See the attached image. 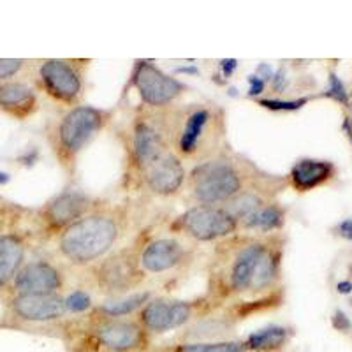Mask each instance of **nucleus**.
Masks as SVG:
<instances>
[{"mask_svg":"<svg viewBox=\"0 0 352 352\" xmlns=\"http://www.w3.org/2000/svg\"><path fill=\"white\" fill-rule=\"evenodd\" d=\"M284 241L275 234H245L215 243L208 263L206 296L219 307L257 300L276 291L282 276Z\"/></svg>","mask_w":352,"mask_h":352,"instance_id":"f257e3e1","label":"nucleus"},{"mask_svg":"<svg viewBox=\"0 0 352 352\" xmlns=\"http://www.w3.org/2000/svg\"><path fill=\"white\" fill-rule=\"evenodd\" d=\"M131 228V210L124 203H102L53 240L58 261L85 270L118 248Z\"/></svg>","mask_w":352,"mask_h":352,"instance_id":"f03ea898","label":"nucleus"},{"mask_svg":"<svg viewBox=\"0 0 352 352\" xmlns=\"http://www.w3.org/2000/svg\"><path fill=\"white\" fill-rule=\"evenodd\" d=\"M229 148L228 115L215 102L173 108V152L187 164H199Z\"/></svg>","mask_w":352,"mask_h":352,"instance_id":"7ed1b4c3","label":"nucleus"},{"mask_svg":"<svg viewBox=\"0 0 352 352\" xmlns=\"http://www.w3.org/2000/svg\"><path fill=\"white\" fill-rule=\"evenodd\" d=\"M261 173L263 169L256 162L228 148L220 155L188 169L184 187L185 201L190 206H224Z\"/></svg>","mask_w":352,"mask_h":352,"instance_id":"20e7f679","label":"nucleus"},{"mask_svg":"<svg viewBox=\"0 0 352 352\" xmlns=\"http://www.w3.org/2000/svg\"><path fill=\"white\" fill-rule=\"evenodd\" d=\"M115 122L113 109L80 104L64 109L46 129L50 150L62 171L74 178L85 150Z\"/></svg>","mask_w":352,"mask_h":352,"instance_id":"39448f33","label":"nucleus"},{"mask_svg":"<svg viewBox=\"0 0 352 352\" xmlns=\"http://www.w3.org/2000/svg\"><path fill=\"white\" fill-rule=\"evenodd\" d=\"M173 108L148 109L134 106L120 129L129 185L153 160L173 152Z\"/></svg>","mask_w":352,"mask_h":352,"instance_id":"423d86ee","label":"nucleus"},{"mask_svg":"<svg viewBox=\"0 0 352 352\" xmlns=\"http://www.w3.org/2000/svg\"><path fill=\"white\" fill-rule=\"evenodd\" d=\"M141 240L127 247H118L104 259L81 270V284L94 294H99L104 300L120 298L141 291L146 282V273L140 263Z\"/></svg>","mask_w":352,"mask_h":352,"instance_id":"0eeeda50","label":"nucleus"},{"mask_svg":"<svg viewBox=\"0 0 352 352\" xmlns=\"http://www.w3.org/2000/svg\"><path fill=\"white\" fill-rule=\"evenodd\" d=\"M90 58H44L34 64V88L62 111L83 104Z\"/></svg>","mask_w":352,"mask_h":352,"instance_id":"6e6552de","label":"nucleus"},{"mask_svg":"<svg viewBox=\"0 0 352 352\" xmlns=\"http://www.w3.org/2000/svg\"><path fill=\"white\" fill-rule=\"evenodd\" d=\"M81 324L78 331H83V340L92 347L87 352H146L152 345V336L144 331L136 317H106L92 310L87 316H81Z\"/></svg>","mask_w":352,"mask_h":352,"instance_id":"1a4fd4ad","label":"nucleus"},{"mask_svg":"<svg viewBox=\"0 0 352 352\" xmlns=\"http://www.w3.org/2000/svg\"><path fill=\"white\" fill-rule=\"evenodd\" d=\"M140 240V263L146 276L171 278L187 273L196 263L197 245L173 232L143 234Z\"/></svg>","mask_w":352,"mask_h":352,"instance_id":"9d476101","label":"nucleus"},{"mask_svg":"<svg viewBox=\"0 0 352 352\" xmlns=\"http://www.w3.org/2000/svg\"><path fill=\"white\" fill-rule=\"evenodd\" d=\"M219 308V305L213 303L206 294L194 300L153 296L136 314V319L150 336H157L192 324L194 320L208 316Z\"/></svg>","mask_w":352,"mask_h":352,"instance_id":"9b49d317","label":"nucleus"},{"mask_svg":"<svg viewBox=\"0 0 352 352\" xmlns=\"http://www.w3.org/2000/svg\"><path fill=\"white\" fill-rule=\"evenodd\" d=\"M168 231L194 245L219 243L236 234L238 222L224 206L192 204L169 222Z\"/></svg>","mask_w":352,"mask_h":352,"instance_id":"f8f14e48","label":"nucleus"},{"mask_svg":"<svg viewBox=\"0 0 352 352\" xmlns=\"http://www.w3.org/2000/svg\"><path fill=\"white\" fill-rule=\"evenodd\" d=\"M102 203L100 197L88 194L83 188L67 187L48 199L36 212V228L44 240H55L58 234L76 224L87 213Z\"/></svg>","mask_w":352,"mask_h":352,"instance_id":"ddd939ff","label":"nucleus"},{"mask_svg":"<svg viewBox=\"0 0 352 352\" xmlns=\"http://www.w3.org/2000/svg\"><path fill=\"white\" fill-rule=\"evenodd\" d=\"M125 90H134L141 108L168 109L188 92L182 80L166 74L150 60H136Z\"/></svg>","mask_w":352,"mask_h":352,"instance_id":"4468645a","label":"nucleus"},{"mask_svg":"<svg viewBox=\"0 0 352 352\" xmlns=\"http://www.w3.org/2000/svg\"><path fill=\"white\" fill-rule=\"evenodd\" d=\"M67 266L52 257L27 261L14 275L11 294H65L69 291Z\"/></svg>","mask_w":352,"mask_h":352,"instance_id":"2eb2a0df","label":"nucleus"},{"mask_svg":"<svg viewBox=\"0 0 352 352\" xmlns=\"http://www.w3.org/2000/svg\"><path fill=\"white\" fill-rule=\"evenodd\" d=\"M185 180H187V168L175 152H168L152 164H148L140 175L131 182L136 190L150 194L153 197H176L184 192Z\"/></svg>","mask_w":352,"mask_h":352,"instance_id":"dca6fc26","label":"nucleus"},{"mask_svg":"<svg viewBox=\"0 0 352 352\" xmlns=\"http://www.w3.org/2000/svg\"><path fill=\"white\" fill-rule=\"evenodd\" d=\"M8 317L20 326H55L69 319L64 294H11Z\"/></svg>","mask_w":352,"mask_h":352,"instance_id":"f3484780","label":"nucleus"},{"mask_svg":"<svg viewBox=\"0 0 352 352\" xmlns=\"http://www.w3.org/2000/svg\"><path fill=\"white\" fill-rule=\"evenodd\" d=\"M287 185V182L280 176L268 175L266 171L261 173L256 180L250 182L247 187L241 190L238 196L232 197L228 204H224V208L228 210L229 215L236 220L238 226L243 222L245 219L256 213L257 210L263 208L264 204L276 201V196L282 192V188Z\"/></svg>","mask_w":352,"mask_h":352,"instance_id":"a211bd4d","label":"nucleus"},{"mask_svg":"<svg viewBox=\"0 0 352 352\" xmlns=\"http://www.w3.org/2000/svg\"><path fill=\"white\" fill-rule=\"evenodd\" d=\"M28 247V232L23 228L0 226V292L9 289L14 275L27 263Z\"/></svg>","mask_w":352,"mask_h":352,"instance_id":"6ab92c4d","label":"nucleus"},{"mask_svg":"<svg viewBox=\"0 0 352 352\" xmlns=\"http://www.w3.org/2000/svg\"><path fill=\"white\" fill-rule=\"evenodd\" d=\"M39 94L27 81H4L0 83V111L14 120H28L39 111Z\"/></svg>","mask_w":352,"mask_h":352,"instance_id":"aec40b11","label":"nucleus"},{"mask_svg":"<svg viewBox=\"0 0 352 352\" xmlns=\"http://www.w3.org/2000/svg\"><path fill=\"white\" fill-rule=\"evenodd\" d=\"M333 175L335 166L328 160L301 159L289 171L287 184L298 192H308L331 180Z\"/></svg>","mask_w":352,"mask_h":352,"instance_id":"412c9836","label":"nucleus"},{"mask_svg":"<svg viewBox=\"0 0 352 352\" xmlns=\"http://www.w3.org/2000/svg\"><path fill=\"white\" fill-rule=\"evenodd\" d=\"M285 217L287 212L278 201H272V203L264 204L263 208L257 210L256 213L245 219L238 226V232H245V234H275V232L282 231L285 224Z\"/></svg>","mask_w":352,"mask_h":352,"instance_id":"4be33fe9","label":"nucleus"},{"mask_svg":"<svg viewBox=\"0 0 352 352\" xmlns=\"http://www.w3.org/2000/svg\"><path fill=\"white\" fill-rule=\"evenodd\" d=\"M291 329L287 326L270 324L241 340V345L247 352H282V349L291 340Z\"/></svg>","mask_w":352,"mask_h":352,"instance_id":"5701e85b","label":"nucleus"},{"mask_svg":"<svg viewBox=\"0 0 352 352\" xmlns=\"http://www.w3.org/2000/svg\"><path fill=\"white\" fill-rule=\"evenodd\" d=\"M153 298V292L150 289L146 291H138L127 294V296L111 298V300H104L102 303L96 305L97 314L106 317H115V319H124V317H136L144 305L148 303Z\"/></svg>","mask_w":352,"mask_h":352,"instance_id":"b1692460","label":"nucleus"},{"mask_svg":"<svg viewBox=\"0 0 352 352\" xmlns=\"http://www.w3.org/2000/svg\"><path fill=\"white\" fill-rule=\"evenodd\" d=\"M65 310H67L69 317H80L87 316L96 308V301H94V292L88 291L87 287H72L64 294Z\"/></svg>","mask_w":352,"mask_h":352,"instance_id":"393cba45","label":"nucleus"},{"mask_svg":"<svg viewBox=\"0 0 352 352\" xmlns=\"http://www.w3.org/2000/svg\"><path fill=\"white\" fill-rule=\"evenodd\" d=\"M241 342L222 340V342H184L178 344L173 352H243Z\"/></svg>","mask_w":352,"mask_h":352,"instance_id":"a878e982","label":"nucleus"},{"mask_svg":"<svg viewBox=\"0 0 352 352\" xmlns=\"http://www.w3.org/2000/svg\"><path fill=\"white\" fill-rule=\"evenodd\" d=\"M257 104L264 109H270V111H298V109L303 108L308 102L307 97H301V99L287 100V99H268V97H263V99L256 100Z\"/></svg>","mask_w":352,"mask_h":352,"instance_id":"bb28decb","label":"nucleus"},{"mask_svg":"<svg viewBox=\"0 0 352 352\" xmlns=\"http://www.w3.org/2000/svg\"><path fill=\"white\" fill-rule=\"evenodd\" d=\"M28 62L23 58H0V83L11 81L12 78L18 76Z\"/></svg>","mask_w":352,"mask_h":352,"instance_id":"cd10ccee","label":"nucleus"},{"mask_svg":"<svg viewBox=\"0 0 352 352\" xmlns=\"http://www.w3.org/2000/svg\"><path fill=\"white\" fill-rule=\"evenodd\" d=\"M324 96L336 100V102H342V104H349V96L347 90H345V85L342 83V80L336 76L335 72L329 74V87L324 92Z\"/></svg>","mask_w":352,"mask_h":352,"instance_id":"c85d7f7f","label":"nucleus"},{"mask_svg":"<svg viewBox=\"0 0 352 352\" xmlns=\"http://www.w3.org/2000/svg\"><path fill=\"white\" fill-rule=\"evenodd\" d=\"M248 96L250 97H257L263 96L264 88H266V81L264 78H261L259 74H252V76H248Z\"/></svg>","mask_w":352,"mask_h":352,"instance_id":"c756f323","label":"nucleus"},{"mask_svg":"<svg viewBox=\"0 0 352 352\" xmlns=\"http://www.w3.org/2000/svg\"><path fill=\"white\" fill-rule=\"evenodd\" d=\"M333 328H336L338 331H347V329H351V320H349V317L345 316L342 310H336L335 314H333Z\"/></svg>","mask_w":352,"mask_h":352,"instance_id":"7c9ffc66","label":"nucleus"},{"mask_svg":"<svg viewBox=\"0 0 352 352\" xmlns=\"http://www.w3.org/2000/svg\"><path fill=\"white\" fill-rule=\"evenodd\" d=\"M238 69V60L234 58H224V60H220V71L224 74L226 78H231L232 72Z\"/></svg>","mask_w":352,"mask_h":352,"instance_id":"2f4dec72","label":"nucleus"},{"mask_svg":"<svg viewBox=\"0 0 352 352\" xmlns=\"http://www.w3.org/2000/svg\"><path fill=\"white\" fill-rule=\"evenodd\" d=\"M338 231H340V234L344 238H347V240L352 241V219H347L344 220L340 226H338Z\"/></svg>","mask_w":352,"mask_h":352,"instance_id":"473e14b6","label":"nucleus"},{"mask_svg":"<svg viewBox=\"0 0 352 352\" xmlns=\"http://www.w3.org/2000/svg\"><path fill=\"white\" fill-rule=\"evenodd\" d=\"M336 289H338V292H342V294H349V292H352V282H338Z\"/></svg>","mask_w":352,"mask_h":352,"instance_id":"72a5a7b5","label":"nucleus"},{"mask_svg":"<svg viewBox=\"0 0 352 352\" xmlns=\"http://www.w3.org/2000/svg\"><path fill=\"white\" fill-rule=\"evenodd\" d=\"M9 180H11V178H9V175H8V173L0 171V185H6V184H8Z\"/></svg>","mask_w":352,"mask_h":352,"instance_id":"f704fd0d","label":"nucleus"}]
</instances>
